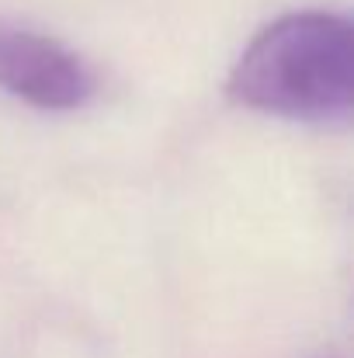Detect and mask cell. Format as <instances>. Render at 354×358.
<instances>
[{
    "label": "cell",
    "instance_id": "obj_2",
    "mask_svg": "<svg viewBox=\"0 0 354 358\" xmlns=\"http://www.w3.org/2000/svg\"><path fill=\"white\" fill-rule=\"evenodd\" d=\"M0 87L38 112H77L94 98L98 80L59 38L0 24Z\"/></svg>",
    "mask_w": 354,
    "mask_h": 358
},
{
    "label": "cell",
    "instance_id": "obj_1",
    "mask_svg": "<svg viewBox=\"0 0 354 358\" xmlns=\"http://www.w3.org/2000/svg\"><path fill=\"white\" fill-rule=\"evenodd\" d=\"M239 108L288 122H344L354 101V28L334 10H292L264 24L230 70Z\"/></svg>",
    "mask_w": 354,
    "mask_h": 358
}]
</instances>
